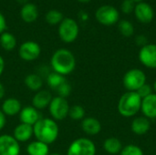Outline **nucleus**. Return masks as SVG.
<instances>
[{
    "mask_svg": "<svg viewBox=\"0 0 156 155\" xmlns=\"http://www.w3.org/2000/svg\"><path fill=\"white\" fill-rule=\"evenodd\" d=\"M1 110L5 116H15L21 111L22 104L20 100L16 98H7L3 101Z\"/></svg>",
    "mask_w": 156,
    "mask_h": 155,
    "instance_id": "18",
    "label": "nucleus"
},
{
    "mask_svg": "<svg viewBox=\"0 0 156 155\" xmlns=\"http://www.w3.org/2000/svg\"><path fill=\"white\" fill-rule=\"evenodd\" d=\"M46 80H47L48 86L50 89H52L53 90H56L58 87H60L63 83H65L67 81L65 76L60 75L54 71L49 72V74L46 78Z\"/></svg>",
    "mask_w": 156,
    "mask_h": 155,
    "instance_id": "24",
    "label": "nucleus"
},
{
    "mask_svg": "<svg viewBox=\"0 0 156 155\" xmlns=\"http://www.w3.org/2000/svg\"><path fill=\"white\" fill-rule=\"evenodd\" d=\"M133 1H134L135 3H139V2H143L144 0H133Z\"/></svg>",
    "mask_w": 156,
    "mask_h": 155,
    "instance_id": "41",
    "label": "nucleus"
},
{
    "mask_svg": "<svg viewBox=\"0 0 156 155\" xmlns=\"http://www.w3.org/2000/svg\"><path fill=\"white\" fill-rule=\"evenodd\" d=\"M97 21L103 26H112L119 22L120 13L116 7L111 5H103L95 12Z\"/></svg>",
    "mask_w": 156,
    "mask_h": 155,
    "instance_id": "7",
    "label": "nucleus"
},
{
    "mask_svg": "<svg viewBox=\"0 0 156 155\" xmlns=\"http://www.w3.org/2000/svg\"><path fill=\"white\" fill-rule=\"evenodd\" d=\"M27 153L28 155H48L49 154V147L48 144L40 142L34 141L31 142L27 146Z\"/></svg>",
    "mask_w": 156,
    "mask_h": 155,
    "instance_id": "22",
    "label": "nucleus"
},
{
    "mask_svg": "<svg viewBox=\"0 0 156 155\" xmlns=\"http://www.w3.org/2000/svg\"><path fill=\"white\" fill-rule=\"evenodd\" d=\"M6 20H5V16L0 12V35L3 34L4 32H5V29H6Z\"/></svg>",
    "mask_w": 156,
    "mask_h": 155,
    "instance_id": "33",
    "label": "nucleus"
},
{
    "mask_svg": "<svg viewBox=\"0 0 156 155\" xmlns=\"http://www.w3.org/2000/svg\"><path fill=\"white\" fill-rule=\"evenodd\" d=\"M153 91H154L153 88H152L150 85H148V84L145 83V84L143 85L136 92H137V94L140 96V98H141L142 100H144V98H146V97H148L149 95L153 94Z\"/></svg>",
    "mask_w": 156,
    "mask_h": 155,
    "instance_id": "32",
    "label": "nucleus"
},
{
    "mask_svg": "<svg viewBox=\"0 0 156 155\" xmlns=\"http://www.w3.org/2000/svg\"><path fill=\"white\" fill-rule=\"evenodd\" d=\"M27 0H17V2H19V3H21V4H23V5L27 4Z\"/></svg>",
    "mask_w": 156,
    "mask_h": 155,
    "instance_id": "38",
    "label": "nucleus"
},
{
    "mask_svg": "<svg viewBox=\"0 0 156 155\" xmlns=\"http://www.w3.org/2000/svg\"><path fill=\"white\" fill-rule=\"evenodd\" d=\"M120 155H144L143 150L135 144H128L122 147Z\"/></svg>",
    "mask_w": 156,
    "mask_h": 155,
    "instance_id": "29",
    "label": "nucleus"
},
{
    "mask_svg": "<svg viewBox=\"0 0 156 155\" xmlns=\"http://www.w3.org/2000/svg\"><path fill=\"white\" fill-rule=\"evenodd\" d=\"M140 62L149 69H156V44H147L139 51Z\"/></svg>",
    "mask_w": 156,
    "mask_h": 155,
    "instance_id": "11",
    "label": "nucleus"
},
{
    "mask_svg": "<svg viewBox=\"0 0 156 155\" xmlns=\"http://www.w3.org/2000/svg\"><path fill=\"white\" fill-rule=\"evenodd\" d=\"M63 19V14L57 9H51L46 14V21L49 25H58Z\"/></svg>",
    "mask_w": 156,
    "mask_h": 155,
    "instance_id": "27",
    "label": "nucleus"
},
{
    "mask_svg": "<svg viewBox=\"0 0 156 155\" xmlns=\"http://www.w3.org/2000/svg\"><path fill=\"white\" fill-rule=\"evenodd\" d=\"M131 129L132 132L136 135H144L151 129L150 120L144 116L137 117L133 119V121L132 122Z\"/></svg>",
    "mask_w": 156,
    "mask_h": 155,
    "instance_id": "19",
    "label": "nucleus"
},
{
    "mask_svg": "<svg viewBox=\"0 0 156 155\" xmlns=\"http://www.w3.org/2000/svg\"><path fill=\"white\" fill-rule=\"evenodd\" d=\"M50 68L54 72L60 75H69L76 68V58L74 54L67 48H59L56 50L50 58Z\"/></svg>",
    "mask_w": 156,
    "mask_h": 155,
    "instance_id": "2",
    "label": "nucleus"
},
{
    "mask_svg": "<svg viewBox=\"0 0 156 155\" xmlns=\"http://www.w3.org/2000/svg\"><path fill=\"white\" fill-rule=\"evenodd\" d=\"M81 129L86 134L94 136L101 132V124L98 119L94 117H87L81 121Z\"/></svg>",
    "mask_w": 156,
    "mask_h": 155,
    "instance_id": "17",
    "label": "nucleus"
},
{
    "mask_svg": "<svg viewBox=\"0 0 156 155\" xmlns=\"http://www.w3.org/2000/svg\"><path fill=\"white\" fill-rule=\"evenodd\" d=\"M48 112L54 121H63L69 116V105L67 99L56 96L48 105Z\"/></svg>",
    "mask_w": 156,
    "mask_h": 155,
    "instance_id": "8",
    "label": "nucleus"
},
{
    "mask_svg": "<svg viewBox=\"0 0 156 155\" xmlns=\"http://www.w3.org/2000/svg\"><path fill=\"white\" fill-rule=\"evenodd\" d=\"M134 15L137 20L144 24L151 23L154 17V11L152 5L144 1L136 3L134 8Z\"/></svg>",
    "mask_w": 156,
    "mask_h": 155,
    "instance_id": "12",
    "label": "nucleus"
},
{
    "mask_svg": "<svg viewBox=\"0 0 156 155\" xmlns=\"http://www.w3.org/2000/svg\"><path fill=\"white\" fill-rule=\"evenodd\" d=\"M103 149L109 154L115 155L121 153L122 150V144L121 141L116 137L107 138L103 143Z\"/></svg>",
    "mask_w": 156,
    "mask_h": 155,
    "instance_id": "23",
    "label": "nucleus"
},
{
    "mask_svg": "<svg viewBox=\"0 0 156 155\" xmlns=\"http://www.w3.org/2000/svg\"><path fill=\"white\" fill-rule=\"evenodd\" d=\"M20 152V144L13 135H0V155H19Z\"/></svg>",
    "mask_w": 156,
    "mask_h": 155,
    "instance_id": "10",
    "label": "nucleus"
},
{
    "mask_svg": "<svg viewBox=\"0 0 156 155\" xmlns=\"http://www.w3.org/2000/svg\"><path fill=\"white\" fill-rule=\"evenodd\" d=\"M6 124V116L5 114L0 110V131H2Z\"/></svg>",
    "mask_w": 156,
    "mask_h": 155,
    "instance_id": "35",
    "label": "nucleus"
},
{
    "mask_svg": "<svg viewBox=\"0 0 156 155\" xmlns=\"http://www.w3.org/2000/svg\"><path fill=\"white\" fill-rule=\"evenodd\" d=\"M5 95V86L0 82V100H2Z\"/></svg>",
    "mask_w": 156,
    "mask_h": 155,
    "instance_id": "37",
    "label": "nucleus"
},
{
    "mask_svg": "<svg viewBox=\"0 0 156 155\" xmlns=\"http://www.w3.org/2000/svg\"><path fill=\"white\" fill-rule=\"evenodd\" d=\"M69 117L73 121H82L85 118V109L80 105H73L69 107Z\"/></svg>",
    "mask_w": 156,
    "mask_h": 155,
    "instance_id": "28",
    "label": "nucleus"
},
{
    "mask_svg": "<svg viewBox=\"0 0 156 155\" xmlns=\"http://www.w3.org/2000/svg\"><path fill=\"white\" fill-rule=\"evenodd\" d=\"M153 90H154V93L156 94V80L154 81V87H153Z\"/></svg>",
    "mask_w": 156,
    "mask_h": 155,
    "instance_id": "39",
    "label": "nucleus"
},
{
    "mask_svg": "<svg viewBox=\"0 0 156 155\" xmlns=\"http://www.w3.org/2000/svg\"><path fill=\"white\" fill-rule=\"evenodd\" d=\"M4 70H5V60H4L3 57L0 55V77L2 76Z\"/></svg>",
    "mask_w": 156,
    "mask_h": 155,
    "instance_id": "36",
    "label": "nucleus"
},
{
    "mask_svg": "<svg viewBox=\"0 0 156 155\" xmlns=\"http://www.w3.org/2000/svg\"><path fill=\"white\" fill-rule=\"evenodd\" d=\"M34 136L48 145L55 143L59 135V128L56 121L51 118H40L33 125Z\"/></svg>",
    "mask_w": 156,
    "mask_h": 155,
    "instance_id": "1",
    "label": "nucleus"
},
{
    "mask_svg": "<svg viewBox=\"0 0 156 155\" xmlns=\"http://www.w3.org/2000/svg\"><path fill=\"white\" fill-rule=\"evenodd\" d=\"M142 99L136 91H127L119 100L118 111L126 118L135 116L142 107Z\"/></svg>",
    "mask_w": 156,
    "mask_h": 155,
    "instance_id": "3",
    "label": "nucleus"
},
{
    "mask_svg": "<svg viewBox=\"0 0 156 155\" xmlns=\"http://www.w3.org/2000/svg\"><path fill=\"white\" fill-rule=\"evenodd\" d=\"M0 45L5 51H12L16 46V38L13 34L5 31L0 35Z\"/></svg>",
    "mask_w": 156,
    "mask_h": 155,
    "instance_id": "25",
    "label": "nucleus"
},
{
    "mask_svg": "<svg viewBox=\"0 0 156 155\" xmlns=\"http://www.w3.org/2000/svg\"><path fill=\"white\" fill-rule=\"evenodd\" d=\"M48 155H60L59 153H49Z\"/></svg>",
    "mask_w": 156,
    "mask_h": 155,
    "instance_id": "42",
    "label": "nucleus"
},
{
    "mask_svg": "<svg viewBox=\"0 0 156 155\" xmlns=\"http://www.w3.org/2000/svg\"><path fill=\"white\" fill-rule=\"evenodd\" d=\"M41 53V48L38 43L28 40L22 43L18 48V55L24 61H34L36 60Z\"/></svg>",
    "mask_w": 156,
    "mask_h": 155,
    "instance_id": "9",
    "label": "nucleus"
},
{
    "mask_svg": "<svg viewBox=\"0 0 156 155\" xmlns=\"http://www.w3.org/2000/svg\"><path fill=\"white\" fill-rule=\"evenodd\" d=\"M24 82L28 90L35 91V92H37L40 90H42V87L44 84L42 77L37 73H31V74L27 75Z\"/></svg>",
    "mask_w": 156,
    "mask_h": 155,
    "instance_id": "21",
    "label": "nucleus"
},
{
    "mask_svg": "<svg viewBox=\"0 0 156 155\" xmlns=\"http://www.w3.org/2000/svg\"><path fill=\"white\" fill-rule=\"evenodd\" d=\"M122 83L127 91H137L146 83V75L140 69H132L124 74Z\"/></svg>",
    "mask_w": 156,
    "mask_h": 155,
    "instance_id": "5",
    "label": "nucleus"
},
{
    "mask_svg": "<svg viewBox=\"0 0 156 155\" xmlns=\"http://www.w3.org/2000/svg\"><path fill=\"white\" fill-rule=\"evenodd\" d=\"M55 91L57 92L58 96L67 99V97H69L70 95V93L72 91V88H71L70 84L68 81H66L60 87H58Z\"/></svg>",
    "mask_w": 156,
    "mask_h": 155,
    "instance_id": "30",
    "label": "nucleus"
},
{
    "mask_svg": "<svg viewBox=\"0 0 156 155\" xmlns=\"http://www.w3.org/2000/svg\"><path fill=\"white\" fill-rule=\"evenodd\" d=\"M135 41H136L137 45L141 46V48L148 44V43H147V38H146V37H145V36H144V35H140V36H138V37H136V40H135Z\"/></svg>",
    "mask_w": 156,
    "mask_h": 155,
    "instance_id": "34",
    "label": "nucleus"
},
{
    "mask_svg": "<svg viewBox=\"0 0 156 155\" xmlns=\"http://www.w3.org/2000/svg\"><path fill=\"white\" fill-rule=\"evenodd\" d=\"M141 111L144 117L150 119L156 118V94L153 93L142 100Z\"/></svg>",
    "mask_w": 156,
    "mask_h": 155,
    "instance_id": "16",
    "label": "nucleus"
},
{
    "mask_svg": "<svg viewBox=\"0 0 156 155\" xmlns=\"http://www.w3.org/2000/svg\"><path fill=\"white\" fill-rule=\"evenodd\" d=\"M20 17L26 23H33L38 17V10L33 3H27L23 5L20 9Z\"/></svg>",
    "mask_w": 156,
    "mask_h": 155,
    "instance_id": "20",
    "label": "nucleus"
},
{
    "mask_svg": "<svg viewBox=\"0 0 156 155\" xmlns=\"http://www.w3.org/2000/svg\"><path fill=\"white\" fill-rule=\"evenodd\" d=\"M78 1L80 2V3H88V2H90L91 0H78Z\"/></svg>",
    "mask_w": 156,
    "mask_h": 155,
    "instance_id": "40",
    "label": "nucleus"
},
{
    "mask_svg": "<svg viewBox=\"0 0 156 155\" xmlns=\"http://www.w3.org/2000/svg\"><path fill=\"white\" fill-rule=\"evenodd\" d=\"M135 5H136V3L133 0H123V2L122 4V11L124 14L129 15L134 11Z\"/></svg>",
    "mask_w": 156,
    "mask_h": 155,
    "instance_id": "31",
    "label": "nucleus"
},
{
    "mask_svg": "<svg viewBox=\"0 0 156 155\" xmlns=\"http://www.w3.org/2000/svg\"><path fill=\"white\" fill-rule=\"evenodd\" d=\"M67 155H96L95 143L89 138H78L69 144Z\"/></svg>",
    "mask_w": 156,
    "mask_h": 155,
    "instance_id": "6",
    "label": "nucleus"
},
{
    "mask_svg": "<svg viewBox=\"0 0 156 155\" xmlns=\"http://www.w3.org/2000/svg\"><path fill=\"white\" fill-rule=\"evenodd\" d=\"M118 29L120 33L126 37H130L134 34V26L128 20H121L118 22Z\"/></svg>",
    "mask_w": 156,
    "mask_h": 155,
    "instance_id": "26",
    "label": "nucleus"
},
{
    "mask_svg": "<svg viewBox=\"0 0 156 155\" xmlns=\"http://www.w3.org/2000/svg\"><path fill=\"white\" fill-rule=\"evenodd\" d=\"M33 135H34L33 126L25 124V123H21V122L18 125H16L13 131V137L19 143L28 142L32 138Z\"/></svg>",
    "mask_w": 156,
    "mask_h": 155,
    "instance_id": "14",
    "label": "nucleus"
},
{
    "mask_svg": "<svg viewBox=\"0 0 156 155\" xmlns=\"http://www.w3.org/2000/svg\"><path fill=\"white\" fill-rule=\"evenodd\" d=\"M80 33L78 23L70 17L64 18L58 26V36L65 43L74 42Z\"/></svg>",
    "mask_w": 156,
    "mask_h": 155,
    "instance_id": "4",
    "label": "nucleus"
},
{
    "mask_svg": "<svg viewBox=\"0 0 156 155\" xmlns=\"http://www.w3.org/2000/svg\"><path fill=\"white\" fill-rule=\"evenodd\" d=\"M41 118L38 110L33 106H27L22 108L19 112V121L21 123L28 124L33 126L39 119Z\"/></svg>",
    "mask_w": 156,
    "mask_h": 155,
    "instance_id": "13",
    "label": "nucleus"
},
{
    "mask_svg": "<svg viewBox=\"0 0 156 155\" xmlns=\"http://www.w3.org/2000/svg\"><path fill=\"white\" fill-rule=\"evenodd\" d=\"M53 97L50 91L47 90H40L39 91L36 92V94L32 98V106L37 110H43L48 108L50 104Z\"/></svg>",
    "mask_w": 156,
    "mask_h": 155,
    "instance_id": "15",
    "label": "nucleus"
}]
</instances>
